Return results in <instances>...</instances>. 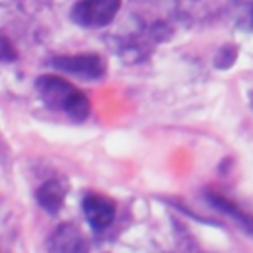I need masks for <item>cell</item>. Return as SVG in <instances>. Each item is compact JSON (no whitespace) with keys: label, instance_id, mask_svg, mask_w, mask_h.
<instances>
[{"label":"cell","instance_id":"obj_1","mask_svg":"<svg viewBox=\"0 0 253 253\" xmlns=\"http://www.w3.org/2000/svg\"><path fill=\"white\" fill-rule=\"evenodd\" d=\"M36 89L49 109L61 111L73 121H85L89 117V99L69 81L57 75H42L36 81Z\"/></svg>","mask_w":253,"mask_h":253},{"label":"cell","instance_id":"obj_2","mask_svg":"<svg viewBox=\"0 0 253 253\" xmlns=\"http://www.w3.org/2000/svg\"><path fill=\"white\" fill-rule=\"evenodd\" d=\"M121 0H79L71 8V20L83 28H103L113 22Z\"/></svg>","mask_w":253,"mask_h":253},{"label":"cell","instance_id":"obj_3","mask_svg":"<svg viewBox=\"0 0 253 253\" xmlns=\"http://www.w3.org/2000/svg\"><path fill=\"white\" fill-rule=\"evenodd\" d=\"M51 65L65 71V73H71V75H77V77H83L87 81L91 79H99L105 75V61L101 55L97 53H79V55H59V57H53L51 59Z\"/></svg>","mask_w":253,"mask_h":253},{"label":"cell","instance_id":"obj_4","mask_svg":"<svg viewBox=\"0 0 253 253\" xmlns=\"http://www.w3.org/2000/svg\"><path fill=\"white\" fill-rule=\"evenodd\" d=\"M49 253H89L87 239L73 223H61L49 235Z\"/></svg>","mask_w":253,"mask_h":253},{"label":"cell","instance_id":"obj_5","mask_svg":"<svg viewBox=\"0 0 253 253\" xmlns=\"http://www.w3.org/2000/svg\"><path fill=\"white\" fill-rule=\"evenodd\" d=\"M83 211L95 229H105L115 219V204L99 194H87L83 198Z\"/></svg>","mask_w":253,"mask_h":253},{"label":"cell","instance_id":"obj_6","mask_svg":"<svg viewBox=\"0 0 253 253\" xmlns=\"http://www.w3.org/2000/svg\"><path fill=\"white\" fill-rule=\"evenodd\" d=\"M36 200H38V204L45 211L57 213L59 208H61V204H63V200H65V190H63V186L57 180H49V182H45V184H42L38 188Z\"/></svg>","mask_w":253,"mask_h":253},{"label":"cell","instance_id":"obj_7","mask_svg":"<svg viewBox=\"0 0 253 253\" xmlns=\"http://www.w3.org/2000/svg\"><path fill=\"white\" fill-rule=\"evenodd\" d=\"M208 200L211 202V206H213V208H217V210L225 211L227 215H231V217L235 219V223H239V225H241L249 235H253V215L245 213L243 210H239L233 202H229V200H227V198H223V196L208 194Z\"/></svg>","mask_w":253,"mask_h":253},{"label":"cell","instance_id":"obj_8","mask_svg":"<svg viewBox=\"0 0 253 253\" xmlns=\"http://www.w3.org/2000/svg\"><path fill=\"white\" fill-rule=\"evenodd\" d=\"M235 57H237V47H233V45H223V47L217 51V55H215V65H217V67H229V65L235 61Z\"/></svg>","mask_w":253,"mask_h":253},{"label":"cell","instance_id":"obj_9","mask_svg":"<svg viewBox=\"0 0 253 253\" xmlns=\"http://www.w3.org/2000/svg\"><path fill=\"white\" fill-rule=\"evenodd\" d=\"M0 59H2L4 63H8V61L16 59V51L12 49V45H10L8 38H2V47H0Z\"/></svg>","mask_w":253,"mask_h":253}]
</instances>
